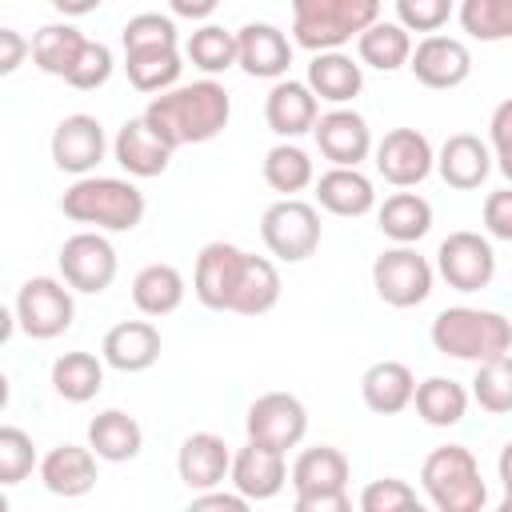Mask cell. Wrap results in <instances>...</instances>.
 Masks as SVG:
<instances>
[{"label": "cell", "instance_id": "cell-32", "mask_svg": "<svg viewBox=\"0 0 512 512\" xmlns=\"http://www.w3.org/2000/svg\"><path fill=\"white\" fill-rule=\"evenodd\" d=\"M468 400H472V392L460 380H452V376H428V380L416 384V396H412L416 416L428 428H452V424H460L468 416Z\"/></svg>", "mask_w": 512, "mask_h": 512}, {"label": "cell", "instance_id": "cell-13", "mask_svg": "<svg viewBox=\"0 0 512 512\" xmlns=\"http://www.w3.org/2000/svg\"><path fill=\"white\" fill-rule=\"evenodd\" d=\"M244 432H248V440H256V444H268V448L288 452V448H296V444L304 440V432H308V408H304V400L292 396V392H264V396H256V400L248 404V412H244Z\"/></svg>", "mask_w": 512, "mask_h": 512}, {"label": "cell", "instance_id": "cell-50", "mask_svg": "<svg viewBox=\"0 0 512 512\" xmlns=\"http://www.w3.org/2000/svg\"><path fill=\"white\" fill-rule=\"evenodd\" d=\"M248 504H252V500H248L244 492H236V488H232V492L208 488V492H196V496H192V508H196V512H204V508H216V512H244Z\"/></svg>", "mask_w": 512, "mask_h": 512}, {"label": "cell", "instance_id": "cell-6", "mask_svg": "<svg viewBox=\"0 0 512 512\" xmlns=\"http://www.w3.org/2000/svg\"><path fill=\"white\" fill-rule=\"evenodd\" d=\"M348 476H352V464L340 448H332V444L304 448L288 468V484L296 492V512H348L352 508Z\"/></svg>", "mask_w": 512, "mask_h": 512}, {"label": "cell", "instance_id": "cell-10", "mask_svg": "<svg viewBox=\"0 0 512 512\" xmlns=\"http://www.w3.org/2000/svg\"><path fill=\"white\" fill-rule=\"evenodd\" d=\"M56 264H60V280L84 296H100L116 280V248L108 244V236L100 228L68 236L60 244Z\"/></svg>", "mask_w": 512, "mask_h": 512}, {"label": "cell", "instance_id": "cell-53", "mask_svg": "<svg viewBox=\"0 0 512 512\" xmlns=\"http://www.w3.org/2000/svg\"><path fill=\"white\" fill-rule=\"evenodd\" d=\"M104 0H52V8L60 12V16H88V12H96Z\"/></svg>", "mask_w": 512, "mask_h": 512}, {"label": "cell", "instance_id": "cell-44", "mask_svg": "<svg viewBox=\"0 0 512 512\" xmlns=\"http://www.w3.org/2000/svg\"><path fill=\"white\" fill-rule=\"evenodd\" d=\"M120 44H124V52H132V48H156V44H180L176 20L172 16H160V12H136L120 28Z\"/></svg>", "mask_w": 512, "mask_h": 512}, {"label": "cell", "instance_id": "cell-22", "mask_svg": "<svg viewBox=\"0 0 512 512\" xmlns=\"http://www.w3.org/2000/svg\"><path fill=\"white\" fill-rule=\"evenodd\" d=\"M172 152H176V148H168V144L148 128L144 116L124 120L120 132H116V140H112V156H116V164H120L132 180L164 176L168 164H172Z\"/></svg>", "mask_w": 512, "mask_h": 512}, {"label": "cell", "instance_id": "cell-42", "mask_svg": "<svg viewBox=\"0 0 512 512\" xmlns=\"http://www.w3.org/2000/svg\"><path fill=\"white\" fill-rule=\"evenodd\" d=\"M32 468H40L32 436H28L24 428H16V424H4V428H0V484L12 488V484H20Z\"/></svg>", "mask_w": 512, "mask_h": 512}, {"label": "cell", "instance_id": "cell-43", "mask_svg": "<svg viewBox=\"0 0 512 512\" xmlns=\"http://www.w3.org/2000/svg\"><path fill=\"white\" fill-rule=\"evenodd\" d=\"M408 508H420V496L400 476L368 480L364 492H360V512H408Z\"/></svg>", "mask_w": 512, "mask_h": 512}, {"label": "cell", "instance_id": "cell-29", "mask_svg": "<svg viewBox=\"0 0 512 512\" xmlns=\"http://www.w3.org/2000/svg\"><path fill=\"white\" fill-rule=\"evenodd\" d=\"M124 72H128V84L144 96H156V92H168L180 84V72H184V52L180 44H156V48H132L124 52Z\"/></svg>", "mask_w": 512, "mask_h": 512}, {"label": "cell", "instance_id": "cell-14", "mask_svg": "<svg viewBox=\"0 0 512 512\" xmlns=\"http://www.w3.org/2000/svg\"><path fill=\"white\" fill-rule=\"evenodd\" d=\"M312 140H316L320 156L328 164H340V168H360L376 148L368 120L348 104H336V108L320 112V120L312 128Z\"/></svg>", "mask_w": 512, "mask_h": 512}, {"label": "cell", "instance_id": "cell-7", "mask_svg": "<svg viewBox=\"0 0 512 512\" xmlns=\"http://www.w3.org/2000/svg\"><path fill=\"white\" fill-rule=\"evenodd\" d=\"M320 236H324V228H320V208L308 204V200H300V196H280V200L268 204L264 216H260V240H264V248H268L276 260H284V264L308 260V256L320 248Z\"/></svg>", "mask_w": 512, "mask_h": 512}, {"label": "cell", "instance_id": "cell-37", "mask_svg": "<svg viewBox=\"0 0 512 512\" xmlns=\"http://www.w3.org/2000/svg\"><path fill=\"white\" fill-rule=\"evenodd\" d=\"M52 388L68 404H88L104 388V356L92 352H64L52 360Z\"/></svg>", "mask_w": 512, "mask_h": 512}, {"label": "cell", "instance_id": "cell-5", "mask_svg": "<svg viewBox=\"0 0 512 512\" xmlns=\"http://www.w3.org/2000/svg\"><path fill=\"white\" fill-rule=\"evenodd\" d=\"M420 488L440 512H480L488 504V488L476 456L464 444H440L420 464Z\"/></svg>", "mask_w": 512, "mask_h": 512}, {"label": "cell", "instance_id": "cell-51", "mask_svg": "<svg viewBox=\"0 0 512 512\" xmlns=\"http://www.w3.org/2000/svg\"><path fill=\"white\" fill-rule=\"evenodd\" d=\"M168 8L180 20H208L220 8V0H168Z\"/></svg>", "mask_w": 512, "mask_h": 512}, {"label": "cell", "instance_id": "cell-26", "mask_svg": "<svg viewBox=\"0 0 512 512\" xmlns=\"http://www.w3.org/2000/svg\"><path fill=\"white\" fill-rule=\"evenodd\" d=\"M316 204L332 216H344V220H356V216H368L376 208V188L372 180L360 172V168H340L332 164L328 172L316 176Z\"/></svg>", "mask_w": 512, "mask_h": 512}, {"label": "cell", "instance_id": "cell-16", "mask_svg": "<svg viewBox=\"0 0 512 512\" xmlns=\"http://www.w3.org/2000/svg\"><path fill=\"white\" fill-rule=\"evenodd\" d=\"M244 248L228 244V240H212L200 248L196 256V272H192V292L204 308L212 312H232V296L244 272Z\"/></svg>", "mask_w": 512, "mask_h": 512}, {"label": "cell", "instance_id": "cell-40", "mask_svg": "<svg viewBox=\"0 0 512 512\" xmlns=\"http://www.w3.org/2000/svg\"><path fill=\"white\" fill-rule=\"evenodd\" d=\"M460 28L480 44L512 40V0H460Z\"/></svg>", "mask_w": 512, "mask_h": 512}, {"label": "cell", "instance_id": "cell-35", "mask_svg": "<svg viewBox=\"0 0 512 512\" xmlns=\"http://www.w3.org/2000/svg\"><path fill=\"white\" fill-rule=\"evenodd\" d=\"M376 224L392 244H416L432 228V204L420 192H392L376 208Z\"/></svg>", "mask_w": 512, "mask_h": 512}, {"label": "cell", "instance_id": "cell-47", "mask_svg": "<svg viewBox=\"0 0 512 512\" xmlns=\"http://www.w3.org/2000/svg\"><path fill=\"white\" fill-rule=\"evenodd\" d=\"M488 144H492L496 168H500L504 180L512 184V96L500 100V104L492 108V120H488Z\"/></svg>", "mask_w": 512, "mask_h": 512}, {"label": "cell", "instance_id": "cell-30", "mask_svg": "<svg viewBox=\"0 0 512 512\" xmlns=\"http://www.w3.org/2000/svg\"><path fill=\"white\" fill-rule=\"evenodd\" d=\"M88 448L108 460V464H124V460H136L140 448H144V428L136 424V416L120 412V408H104L92 416L88 424Z\"/></svg>", "mask_w": 512, "mask_h": 512}, {"label": "cell", "instance_id": "cell-17", "mask_svg": "<svg viewBox=\"0 0 512 512\" xmlns=\"http://www.w3.org/2000/svg\"><path fill=\"white\" fill-rule=\"evenodd\" d=\"M412 76L432 88V92H448V88H460L468 76H472V52L464 40L456 36H424L420 44H412V60H408Z\"/></svg>", "mask_w": 512, "mask_h": 512}, {"label": "cell", "instance_id": "cell-34", "mask_svg": "<svg viewBox=\"0 0 512 512\" xmlns=\"http://www.w3.org/2000/svg\"><path fill=\"white\" fill-rule=\"evenodd\" d=\"M84 44H88V36H84L76 24H68V20L44 24V28L32 36V64H36L40 72H48V76L68 80V72L76 68Z\"/></svg>", "mask_w": 512, "mask_h": 512}, {"label": "cell", "instance_id": "cell-36", "mask_svg": "<svg viewBox=\"0 0 512 512\" xmlns=\"http://www.w3.org/2000/svg\"><path fill=\"white\" fill-rule=\"evenodd\" d=\"M280 272L268 256H244V272H240V284H236V296H232V312L240 316H264L280 304Z\"/></svg>", "mask_w": 512, "mask_h": 512}, {"label": "cell", "instance_id": "cell-1", "mask_svg": "<svg viewBox=\"0 0 512 512\" xmlns=\"http://www.w3.org/2000/svg\"><path fill=\"white\" fill-rule=\"evenodd\" d=\"M148 128L168 144V148H184V144H208L228 128L232 116V96L220 80L204 76L192 84H176L168 92H156L144 112Z\"/></svg>", "mask_w": 512, "mask_h": 512}, {"label": "cell", "instance_id": "cell-2", "mask_svg": "<svg viewBox=\"0 0 512 512\" xmlns=\"http://www.w3.org/2000/svg\"><path fill=\"white\" fill-rule=\"evenodd\" d=\"M144 192L120 176H76V184L60 196V212L76 224H92L100 232H132L144 220Z\"/></svg>", "mask_w": 512, "mask_h": 512}, {"label": "cell", "instance_id": "cell-3", "mask_svg": "<svg viewBox=\"0 0 512 512\" xmlns=\"http://www.w3.org/2000/svg\"><path fill=\"white\" fill-rule=\"evenodd\" d=\"M432 348L452 356V360H468V364H484L492 356L512 352V320L492 312V308H472V304H452L432 320Z\"/></svg>", "mask_w": 512, "mask_h": 512}, {"label": "cell", "instance_id": "cell-12", "mask_svg": "<svg viewBox=\"0 0 512 512\" xmlns=\"http://www.w3.org/2000/svg\"><path fill=\"white\" fill-rule=\"evenodd\" d=\"M372 160H376V172L380 180H388L392 188H416L432 176L436 168V148L424 132L416 128H392L376 140L372 148Z\"/></svg>", "mask_w": 512, "mask_h": 512}, {"label": "cell", "instance_id": "cell-20", "mask_svg": "<svg viewBox=\"0 0 512 512\" xmlns=\"http://www.w3.org/2000/svg\"><path fill=\"white\" fill-rule=\"evenodd\" d=\"M176 472L188 492L220 488L232 472V448L216 432H192V436H184V444L176 452Z\"/></svg>", "mask_w": 512, "mask_h": 512}, {"label": "cell", "instance_id": "cell-8", "mask_svg": "<svg viewBox=\"0 0 512 512\" xmlns=\"http://www.w3.org/2000/svg\"><path fill=\"white\" fill-rule=\"evenodd\" d=\"M12 312H16V324L24 336L32 340H56L72 328L76 320V300H72V288L56 276H32L20 284L16 300H12Z\"/></svg>", "mask_w": 512, "mask_h": 512}, {"label": "cell", "instance_id": "cell-52", "mask_svg": "<svg viewBox=\"0 0 512 512\" xmlns=\"http://www.w3.org/2000/svg\"><path fill=\"white\" fill-rule=\"evenodd\" d=\"M496 472H500V484H504V500H500V512H512V440L500 448Z\"/></svg>", "mask_w": 512, "mask_h": 512}, {"label": "cell", "instance_id": "cell-38", "mask_svg": "<svg viewBox=\"0 0 512 512\" xmlns=\"http://www.w3.org/2000/svg\"><path fill=\"white\" fill-rule=\"evenodd\" d=\"M264 184L280 196H296L316 184V164L296 140H280L264 152Z\"/></svg>", "mask_w": 512, "mask_h": 512}, {"label": "cell", "instance_id": "cell-25", "mask_svg": "<svg viewBox=\"0 0 512 512\" xmlns=\"http://www.w3.org/2000/svg\"><path fill=\"white\" fill-rule=\"evenodd\" d=\"M96 452L92 448H80V444H56L52 452L40 456V484L52 492V496H64V500H76V496H88L96 488Z\"/></svg>", "mask_w": 512, "mask_h": 512}, {"label": "cell", "instance_id": "cell-46", "mask_svg": "<svg viewBox=\"0 0 512 512\" xmlns=\"http://www.w3.org/2000/svg\"><path fill=\"white\" fill-rule=\"evenodd\" d=\"M456 12V0H396V20L408 32H440L448 24V16Z\"/></svg>", "mask_w": 512, "mask_h": 512}, {"label": "cell", "instance_id": "cell-31", "mask_svg": "<svg viewBox=\"0 0 512 512\" xmlns=\"http://www.w3.org/2000/svg\"><path fill=\"white\" fill-rule=\"evenodd\" d=\"M356 56L364 68L376 72H396L408 68L412 60V32L400 20H376L356 36Z\"/></svg>", "mask_w": 512, "mask_h": 512}, {"label": "cell", "instance_id": "cell-33", "mask_svg": "<svg viewBox=\"0 0 512 512\" xmlns=\"http://www.w3.org/2000/svg\"><path fill=\"white\" fill-rule=\"evenodd\" d=\"M184 292H188V284H184L180 268H172V264H148L132 280V304L152 320L172 316L184 304Z\"/></svg>", "mask_w": 512, "mask_h": 512}, {"label": "cell", "instance_id": "cell-24", "mask_svg": "<svg viewBox=\"0 0 512 512\" xmlns=\"http://www.w3.org/2000/svg\"><path fill=\"white\" fill-rule=\"evenodd\" d=\"M160 348H164L160 328L148 316V320H120V324H112L104 332L100 356L116 372H144V368H152L160 360Z\"/></svg>", "mask_w": 512, "mask_h": 512}, {"label": "cell", "instance_id": "cell-15", "mask_svg": "<svg viewBox=\"0 0 512 512\" xmlns=\"http://www.w3.org/2000/svg\"><path fill=\"white\" fill-rule=\"evenodd\" d=\"M52 164L68 176H92L96 164L104 160L108 152V136H104V124L88 112H72L64 116L56 128H52Z\"/></svg>", "mask_w": 512, "mask_h": 512}, {"label": "cell", "instance_id": "cell-48", "mask_svg": "<svg viewBox=\"0 0 512 512\" xmlns=\"http://www.w3.org/2000/svg\"><path fill=\"white\" fill-rule=\"evenodd\" d=\"M484 232L492 240H512V184L484 196Z\"/></svg>", "mask_w": 512, "mask_h": 512}, {"label": "cell", "instance_id": "cell-41", "mask_svg": "<svg viewBox=\"0 0 512 512\" xmlns=\"http://www.w3.org/2000/svg\"><path fill=\"white\" fill-rule=\"evenodd\" d=\"M472 400H476L488 416H508V412H512V352L476 364Z\"/></svg>", "mask_w": 512, "mask_h": 512}, {"label": "cell", "instance_id": "cell-27", "mask_svg": "<svg viewBox=\"0 0 512 512\" xmlns=\"http://www.w3.org/2000/svg\"><path fill=\"white\" fill-rule=\"evenodd\" d=\"M360 396L368 404V412L376 416H396L412 404L416 396V376L404 360H376L372 368H364L360 376Z\"/></svg>", "mask_w": 512, "mask_h": 512}, {"label": "cell", "instance_id": "cell-28", "mask_svg": "<svg viewBox=\"0 0 512 512\" xmlns=\"http://www.w3.org/2000/svg\"><path fill=\"white\" fill-rule=\"evenodd\" d=\"M308 88L328 100V104H348L360 96L364 88V64L352 60L344 48H332V52H312L308 60Z\"/></svg>", "mask_w": 512, "mask_h": 512}, {"label": "cell", "instance_id": "cell-21", "mask_svg": "<svg viewBox=\"0 0 512 512\" xmlns=\"http://www.w3.org/2000/svg\"><path fill=\"white\" fill-rule=\"evenodd\" d=\"M236 44H240L236 68H244L248 76H256V80H280V76H288L292 40L284 36V28H276L268 20H252V24H244L236 32Z\"/></svg>", "mask_w": 512, "mask_h": 512}, {"label": "cell", "instance_id": "cell-18", "mask_svg": "<svg viewBox=\"0 0 512 512\" xmlns=\"http://www.w3.org/2000/svg\"><path fill=\"white\" fill-rule=\"evenodd\" d=\"M264 120L280 140H296L304 132L316 128L320 120V96L308 88V80H292L280 76L272 80L268 96H264Z\"/></svg>", "mask_w": 512, "mask_h": 512}, {"label": "cell", "instance_id": "cell-11", "mask_svg": "<svg viewBox=\"0 0 512 512\" xmlns=\"http://www.w3.org/2000/svg\"><path fill=\"white\" fill-rule=\"evenodd\" d=\"M436 272L456 292H480L496 276V252L480 232H448L436 248Z\"/></svg>", "mask_w": 512, "mask_h": 512}, {"label": "cell", "instance_id": "cell-49", "mask_svg": "<svg viewBox=\"0 0 512 512\" xmlns=\"http://www.w3.org/2000/svg\"><path fill=\"white\" fill-rule=\"evenodd\" d=\"M24 56H32V40H24L16 28H0V76H12Z\"/></svg>", "mask_w": 512, "mask_h": 512}, {"label": "cell", "instance_id": "cell-19", "mask_svg": "<svg viewBox=\"0 0 512 512\" xmlns=\"http://www.w3.org/2000/svg\"><path fill=\"white\" fill-rule=\"evenodd\" d=\"M228 484H232L236 492H244L252 504L280 496V488L288 484V452L248 440L240 452H232Z\"/></svg>", "mask_w": 512, "mask_h": 512}, {"label": "cell", "instance_id": "cell-4", "mask_svg": "<svg viewBox=\"0 0 512 512\" xmlns=\"http://www.w3.org/2000/svg\"><path fill=\"white\" fill-rule=\"evenodd\" d=\"M380 20V0H292V40L308 52H332Z\"/></svg>", "mask_w": 512, "mask_h": 512}, {"label": "cell", "instance_id": "cell-39", "mask_svg": "<svg viewBox=\"0 0 512 512\" xmlns=\"http://www.w3.org/2000/svg\"><path fill=\"white\" fill-rule=\"evenodd\" d=\"M184 60H192V68H200L204 76H220V72L236 68V60H240L236 32H228L220 24H200L184 40Z\"/></svg>", "mask_w": 512, "mask_h": 512}, {"label": "cell", "instance_id": "cell-23", "mask_svg": "<svg viewBox=\"0 0 512 512\" xmlns=\"http://www.w3.org/2000/svg\"><path fill=\"white\" fill-rule=\"evenodd\" d=\"M492 144L472 132H452L436 152V172L456 192H476L492 172Z\"/></svg>", "mask_w": 512, "mask_h": 512}, {"label": "cell", "instance_id": "cell-45", "mask_svg": "<svg viewBox=\"0 0 512 512\" xmlns=\"http://www.w3.org/2000/svg\"><path fill=\"white\" fill-rule=\"evenodd\" d=\"M112 68H116L112 48H108V44H100V40H88V44H84V52H80V60H76V68L68 72V84H72L76 92H96V88H104V84H108Z\"/></svg>", "mask_w": 512, "mask_h": 512}, {"label": "cell", "instance_id": "cell-9", "mask_svg": "<svg viewBox=\"0 0 512 512\" xmlns=\"http://www.w3.org/2000/svg\"><path fill=\"white\" fill-rule=\"evenodd\" d=\"M436 268L412 244H392L372 260V288L388 308H416L432 296Z\"/></svg>", "mask_w": 512, "mask_h": 512}]
</instances>
